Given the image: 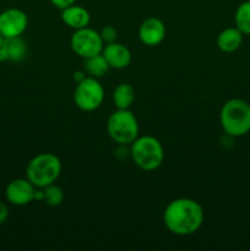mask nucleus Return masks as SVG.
<instances>
[{"label":"nucleus","mask_w":250,"mask_h":251,"mask_svg":"<svg viewBox=\"0 0 250 251\" xmlns=\"http://www.w3.org/2000/svg\"><path fill=\"white\" fill-rule=\"evenodd\" d=\"M37 188L27 178L14 179L5 188V198L12 206H26L34 201Z\"/></svg>","instance_id":"9"},{"label":"nucleus","mask_w":250,"mask_h":251,"mask_svg":"<svg viewBox=\"0 0 250 251\" xmlns=\"http://www.w3.org/2000/svg\"><path fill=\"white\" fill-rule=\"evenodd\" d=\"M4 44L5 47H6L7 51H9L10 60L21 61L26 58L27 46L26 43H25L24 39H21V37L5 39Z\"/></svg>","instance_id":"17"},{"label":"nucleus","mask_w":250,"mask_h":251,"mask_svg":"<svg viewBox=\"0 0 250 251\" xmlns=\"http://www.w3.org/2000/svg\"><path fill=\"white\" fill-rule=\"evenodd\" d=\"M107 132L115 144L127 146L139 137V122L130 109H117L108 118Z\"/></svg>","instance_id":"5"},{"label":"nucleus","mask_w":250,"mask_h":251,"mask_svg":"<svg viewBox=\"0 0 250 251\" xmlns=\"http://www.w3.org/2000/svg\"><path fill=\"white\" fill-rule=\"evenodd\" d=\"M70 47L76 55L87 59L102 53L104 42L100 32L90 27H85L74 31L70 38Z\"/></svg>","instance_id":"7"},{"label":"nucleus","mask_w":250,"mask_h":251,"mask_svg":"<svg viewBox=\"0 0 250 251\" xmlns=\"http://www.w3.org/2000/svg\"><path fill=\"white\" fill-rule=\"evenodd\" d=\"M234 22L235 27L243 34L250 36V0L242 2L237 7L234 14Z\"/></svg>","instance_id":"16"},{"label":"nucleus","mask_w":250,"mask_h":251,"mask_svg":"<svg viewBox=\"0 0 250 251\" xmlns=\"http://www.w3.org/2000/svg\"><path fill=\"white\" fill-rule=\"evenodd\" d=\"M130 157L139 169L152 172L158 169L164 161V150L161 141L151 135L139 136L130 145Z\"/></svg>","instance_id":"3"},{"label":"nucleus","mask_w":250,"mask_h":251,"mask_svg":"<svg viewBox=\"0 0 250 251\" xmlns=\"http://www.w3.org/2000/svg\"><path fill=\"white\" fill-rule=\"evenodd\" d=\"M104 100V88L100 80L87 76L81 82L76 83L74 91V102L82 112H93L102 105Z\"/></svg>","instance_id":"6"},{"label":"nucleus","mask_w":250,"mask_h":251,"mask_svg":"<svg viewBox=\"0 0 250 251\" xmlns=\"http://www.w3.org/2000/svg\"><path fill=\"white\" fill-rule=\"evenodd\" d=\"M42 191H43V200L42 201L49 207H58L63 203L65 195H64L63 189L55 185V183L43 188Z\"/></svg>","instance_id":"18"},{"label":"nucleus","mask_w":250,"mask_h":251,"mask_svg":"<svg viewBox=\"0 0 250 251\" xmlns=\"http://www.w3.org/2000/svg\"><path fill=\"white\" fill-rule=\"evenodd\" d=\"M135 97H136V93H135L134 87L126 82L119 83L114 88L112 95L113 103L117 109H130L132 103L135 102Z\"/></svg>","instance_id":"14"},{"label":"nucleus","mask_w":250,"mask_h":251,"mask_svg":"<svg viewBox=\"0 0 250 251\" xmlns=\"http://www.w3.org/2000/svg\"><path fill=\"white\" fill-rule=\"evenodd\" d=\"M73 77H74V81H75L76 83H78V82H81V81H82L83 78L87 77V74L85 73V70L75 71V73H74Z\"/></svg>","instance_id":"23"},{"label":"nucleus","mask_w":250,"mask_h":251,"mask_svg":"<svg viewBox=\"0 0 250 251\" xmlns=\"http://www.w3.org/2000/svg\"><path fill=\"white\" fill-rule=\"evenodd\" d=\"M139 39L147 47H156L166 38V25L157 17H147L139 27Z\"/></svg>","instance_id":"10"},{"label":"nucleus","mask_w":250,"mask_h":251,"mask_svg":"<svg viewBox=\"0 0 250 251\" xmlns=\"http://www.w3.org/2000/svg\"><path fill=\"white\" fill-rule=\"evenodd\" d=\"M100 33V37H102L103 42H104V44L112 43V42L117 41L118 32L113 26H104Z\"/></svg>","instance_id":"19"},{"label":"nucleus","mask_w":250,"mask_h":251,"mask_svg":"<svg viewBox=\"0 0 250 251\" xmlns=\"http://www.w3.org/2000/svg\"><path fill=\"white\" fill-rule=\"evenodd\" d=\"M61 21L75 31V29L88 27L91 22V15L87 9L74 4L61 10Z\"/></svg>","instance_id":"12"},{"label":"nucleus","mask_w":250,"mask_h":251,"mask_svg":"<svg viewBox=\"0 0 250 251\" xmlns=\"http://www.w3.org/2000/svg\"><path fill=\"white\" fill-rule=\"evenodd\" d=\"M28 26V17L17 7H10L0 14V33L5 39L21 37Z\"/></svg>","instance_id":"8"},{"label":"nucleus","mask_w":250,"mask_h":251,"mask_svg":"<svg viewBox=\"0 0 250 251\" xmlns=\"http://www.w3.org/2000/svg\"><path fill=\"white\" fill-rule=\"evenodd\" d=\"M221 127L230 137H242L250 132V104L240 98L228 100L220 112Z\"/></svg>","instance_id":"2"},{"label":"nucleus","mask_w":250,"mask_h":251,"mask_svg":"<svg viewBox=\"0 0 250 251\" xmlns=\"http://www.w3.org/2000/svg\"><path fill=\"white\" fill-rule=\"evenodd\" d=\"M61 161L50 152H44L34 156L27 163L26 178L36 188L43 189L54 184L61 174Z\"/></svg>","instance_id":"4"},{"label":"nucleus","mask_w":250,"mask_h":251,"mask_svg":"<svg viewBox=\"0 0 250 251\" xmlns=\"http://www.w3.org/2000/svg\"><path fill=\"white\" fill-rule=\"evenodd\" d=\"M205 220L203 208L198 201L179 198L171 201L164 208L163 223L174 235L188 237L198 232Z\"/></svg>","instance_id":"1"},{"label":"nucleus","mask_w":250,"mask_h":251,"mask_svg":"<svg viewBox=\"0 0 250 251\" xmlns=\"http://www.w3.org/2000/svg\"><path fill=\"white\" fill-rule=\"evenodd\" d=\"M83 70L87 74V76H92V77L100 78L109 71V65H108L107 60L102 53L93 55L91 58L83 59Z\"/></svg>","instance_id":"15"},{"label":"nucleus","mask_w":250,"mask_h":251,"mask_svg":"<svg viewBox=\"0 0 250 251\" xmlns=\"http://www.w3.org/2000/svg\"><path fill=\"white\" fill-rule=\"evenodd\" d=\"M9 218V207L0 201V226L5 225Z\"/></svg>","instance_id":"21"},{"label":"nucleus","mask_w":250,"mask_h":251,"mask_svg":"<svg viewBox=\"0 0 250 251\" xmlns=\"http://www.w3.org/2000/svg\"><path fill=\"white\" fill-rule=\"evenodd\" d=\"M102 55L107 60L110 69L115 70H123L126 69L131 64L132 55L130 49L122 43H118L117 41L112 43L104 44L102 50Z\"/></svg>","instance_id":"11"},{"label":"nucleus","mask_w":250,"mask_h":251,"mask_svg":"<svg viewBox=\"0 0 250 251\" xmlns=\"http://www.w3.org/2000/svg\"><path fill=\"white\" fill-rule=\"evenodd\" d=\"M7 60H10L9 51H7L5 44H2V46L0 47V63H4V61H7Z\"/></svg>","instance_id":"22"},{"label":"nucleus","mask_w":250,"mask_h":251,"mask_svg":"<svg viewBox=\"0 0 250 251\" xmlns=\"http://www.w3.org/2000/svg\"><path fill=\"white\" fill-rule=\"evenodd\" d=\"M244 34L237 27H228L220 32L217 37V47L223 53H234L240 48Z\"/></svg>","instance_id":"13"},{"label":"nucleus","mask_w":250,"mask_h":251,"mask_svg":"<svg viewBox=\"0 0 250 251\" xmlns=\"http://www.w3.org/2000/svg\"><path fill=\"white\" fill-rule=\"evenodd\" d=\"M103 1H107V0H103Z\"/></svg>","instance_id":"25"},{"label":"nucleus","mask_w":250,"mask_h":251,"mask_svg":"<svg viewBox=\"0 0 250 251\" xmlns=\"http://www.w3.org/2000/svg\"><path fill=\"white\" fill-rule=\"evenodd\" d=\"M4 42H5V38H4V37H2V34L0 33V47H1L2 44H4Z\"/></svg>","instance_id":"24"},{"label":"nucleus","mask_w":250,"mask_h":251,"mask_svg":"<svg viewBox=\"0 0 250 251\" xmlns=\"http://www.w3.org/2000/svg\"><path fill=\"white\" fill-rule=\"evenodd\" d=\"M49 1H50V4L54 7H56L59 10H63L65 7L70 6V5L76 4V0H49Z\"/></svg>","instance_id":"20"}]
</instances>
